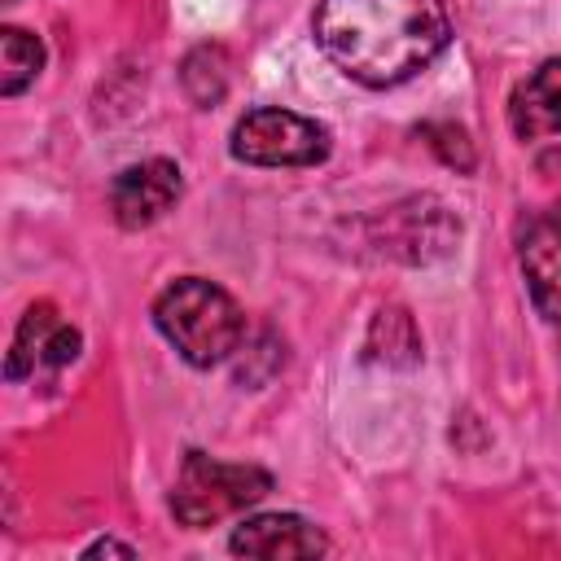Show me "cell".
<instances>
[{"mask_svg":"<svg viewBox=\"0 0 561 561\" xmlns=\"http://www.w3.org/2000/svg\"><path fill=\"white\" fill-rule=\"evenodd\" d=\"M79 346H83L79 329L57 320V324H53V333H48V342H44V364H53V368H66L70 359H79Z\"/></svg>","mask_w":561,"mask_h":561,"instance_id":"2e32d148","label":"cell"},{"mask_svg":"<svg viewBox=\"0 0 561 561\" xmlns=\"http://www.w3.org/2000/svg\"><path fill=\"white\" fill-rule=\"evenodd\" d=\"M517 263H522L535 311L561 324V219L552 215L530 219L517 237Z\"/></svg>","mask_w":561,"mask_h":561,"instance_id":"ba28073f","label":"cell"},{"mask_svg":"<svg viewBox=\"0 0 561 561\" xmlns=\"http://www.w3.org/2000/svg\"><path fill=\"white\" fill-rule=\"evenodd\" d=\"M320 53L364 88H394L425 70L451 39L443 0H320Z\"/></svg>","mask_w":561,"mask_h":561,"instance_id":"6da1fadb","label":"cell"},{"mask_svg":"<svg viewBox=\"0 0 561 561\" xmlns=\"http://www.w3.org/2000/svg\"><path fill=\"white\" fill-rule=\"evenodd\" d=\"M368 228H373V245L408 267L438 263L460 245V219L434 193H416L386 206L381 215H373Z\"/></svg>","mask_w":561,"mask_h":561,"instance_id":"5b68a950","label":"cell"},{"mask_svg":"<svg viewBox=\"0 0 561 561\" xmlns=\"http://www.w3.org/2000/svg\"><path fill=\"white\" fill-rule=\"evenodd\" d=\"M508 127L517 140H543L561 131V57H548L513 88Z\"/></svg>","mask_w":561,"mask_h":561,"instance_id":"9c48e42d","label":"cell"},{"mask_svg":"<svg viewBox=\"0 0 561 561\" xmlns=\"http://www.w3.org/2000/svg\"><path fill=\"white\" fill-rule=\"evenodd\" d=\"M180 83H184V96L197 105V110H215L224 96H228V53L219 44H202L193 48L184 61H180Z\"/></svg>","mask_w":561,"mask_h":561,"instance_id":"8fae6325","label":"cell"},{"mask_svg":"<svg viewBox=\"0 0 561 561\" xmlns=\"http://www.w3.org/2000/svg\"><path fill=\"white\" fill-rule=\"evenodd\" d=\"M228 149L245 167H316L329 158L333 140L329 127L316 118H302L280 105H259L237 118Z\"/></svg>","mask_w":561,"mask_h":561,"instance_id":"277c9868","label":"cell"},{"mask_svg":"<svg viewBox=\"0 0 561 561\" xmlns=\"http://www.w3.org/2000/svg\"><path fill=\"white\" fill-rule=\"evenodd\" d=\"M280 368H285V342H280L272 329H263L259 337H250V342L237 346V368H232V377H237L241 390H263Z\"/></svg>","mask_w":561,"mask_h":561,"instance_id":"5bb4252c","label":"cell"},{"mask_svg":"<svg viewBox=\"0 0 561 561\" xmlns=\"http://www.w3.org/2000/svg\"><path fill=\"white\" fill-rule=\"evenodd\" d=\"M57 324V307L53 302H35L26 307L18 333H13V346H9V364H4V377L9 381H22L26 373H35V359H44V342Z\"/></svg>","mask_w":561,"mask_h":561,"instance_id":"4fadbf2b","label":"cell"},{"mask_svg":"<svg viewBox=\"0 0 561 561\" xmlns=\"http://www.w3.org/2000/svg\"><path fill=\"white\" fill-rule=\"evenodd\" d=\"M421 136L430 140V149H434L451 171H460V175L473 171V145H469L465 127H456V123H425Z\"/></svg>","mask_w":561,"mask_h":561,"instance_id":"9a60e30c","label":"cell"},{"mask_svg":"<svg viewBox=\"0 0 561 561\" xmlns=\"http://www.w3.org/2000/svg\"><path fill=\"white\" fill-rule=\"evenodd\" d=\"M228 548L237 557H259V561H289V557H324L329 552V539L316 522L298 517V513H259V517H245Z\"/></svg>","mask_w":561,"mask_h":561,"instance_id":"52a82bcc","label":"cell"},{"mask_svg":"<svg viewBox=\"0 0 561 561\" xmlns=\"http://www.w3.org/2000/svg\"><path fill=\"white\" fill-rule=\"evenodd\" d=\"M83 557H136L131 543H118V539H96L83 548Z\"/></svg>","mask_w":561,"mask_h":561,"instance_id":"e0dca14e","label":"cell"},{"mask_svg":"<svg viewBox=\"0 0 561 561\" xmlns=\"http://www.w3.org/2000/svg\"><path fill=\"white\" fill-rule=\"evenodd\" d=\"M153 324L193 368H215L245 342V311L206 276H180L153 298Z\"/></svg>","mask_w":561,"mask_h":561,"instance_id":"7a4b0ae2","label":"cell"},{"mask_svg":"<svg viewBox=\"0 0 561 561\" xmlns=\"http://www.w3.org/2000/svg\"><path fill=\"white\" fill-rule=\"evenodd\" d=\"M421 355L425 351H421V329H416L412 311L399 302L377 307V316L368 320V333H364V359H373L381 368H416Z\"/></svg>","mask_w":561,"mask_h":561,"instance_id":"30bf717a","label":"cell"},{"mask_svg":"<svg viewBox=\"0 0 561 561\" xmlns=\"http://www.w3.org/2000/svg\"><path fill=\"white\" fill-rule=\"evenodd\" d=\"M184 193V175L171 158H145L123 167L110 180V210L118 219V228L140 232L149 224H158Z\"/></svg>","mask_w":561,"mask_h":561,"instance_id":"8992f818","label":"cell"},{"mask_svg":"<svg viewBox=\"0 0 561 561\" xmlns=\"http://www.w3.org/2000/svg\"><path fill=\"white\" fill-rule=\"evenodd\" d=\"M272 491V473L259 465H224L206 451H188L171 486V513L188 530H206Z\"/></svg>","mask_w":561,"mask_h":561,"instance_id":"3957f363","label":"cell"},{"mask_svg":"<svg viewBox=\"0 0 561 561\" xmlns=\"http://www.w3.org/2000/svg\"><path fill=\"white\" fill-rule=\"evenodd\" d=\"M4 4H13V0H4Z\"/></svg>","mask_w":561,"mask_h":561,"instance_id":"ac0fdd59","label":"cell"},{"mask_svg":"<svg viewBox=\"0 0 561 561\" xmlns=\"http://www.w3.org/2000/svg\"><path fill=\"white\" fill-rule=\"evenodd\" d=\"M44 70V44L22 31V26H4L0 31V92L18 96L26 92Z\"/></svg>","mask_w":561,"mask_h":561,"instance_id":"7c38bea8","label":"cell"}]
</instances>
